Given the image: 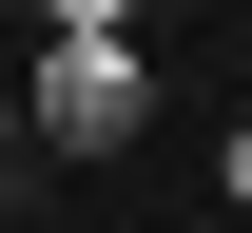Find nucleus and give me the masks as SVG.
<instances>
[{"label":"nucleus","mask_w":252,"mask_h":233,"mask_svg":"<svg viewBox=\"0 0 252 233\" xmlns=\"http://www.w3.org/2000/svg\"><path fill=\"white\" fill-rule=\"evenodd\" d=\"M20 156H39V117H20V78H0V175H20Z\"/></svg>","instance_id":"2"},{"label":"nucleus","mask_w":252,"mask_h":233,"mask_svg":"<svg viewBox=\"0 0 252 233\" xmlns=\"http://www.w3.org/2000/svg\"><path fill=\"white\" fill-rule=\"evenodd\" d=\"M20 117H39V156H117V136L156 117V59H136V20H97V0H78V20L39 39Z\"/></svg>","instance_id":"1"}]
</instances>
